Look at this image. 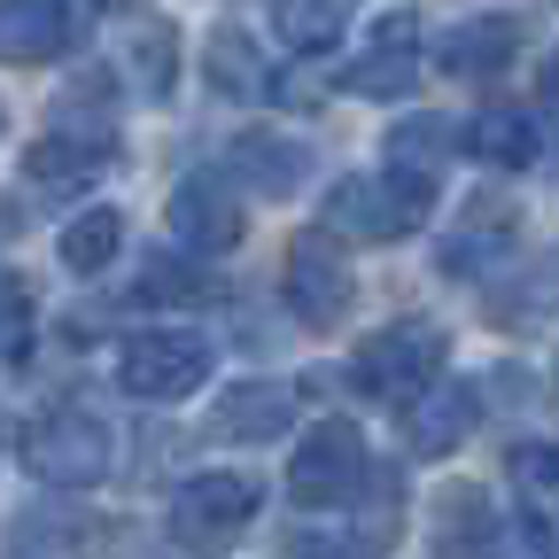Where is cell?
<instances>
[{"mask_svg": "<svg viewBox=\"0 0 559 559\" xmlns=\"http://www.w3.org/2000/svg\"><path fill=\"white\" fill-rule=\"evenodd\" d=\"M436 202V179H412V171H373V179H334L326 194V226L349 234V241H396L412 234L419 218H428Z\"/></svg>", "mask_w": 559, "mask_h": 559, "instance_id": "6da1fadb", "label": "cell"}, {"mask_svg": "<svg viewBox=\"0 0 559 559\" xmlns=\"http://www.w3.org/2000/svg\"><path fill=\"white\" fill-rule=\"evenodd\" d=\"M117 381H124V396L171 404V396H187V389L210 381V342L194 326H140L117 349Z\"/></svg>", "mask_w": 559, "mask_h": 559, "instance_id": "7a4b0ae2", "label": "cell"}, {"mask_svg": "<svg viewBox=\"0 0 559 559\" xmlns=\"http://www.w3.org/2000/svg\"><path fill=\"white\" fill-rule=\"evenodd\" d=\"M257 521V481L249 474H194L171 489V536L187 551H226Z\"/></svg>", "mask_w": 559, "mask_h": 559, "instance_id": "3957f363", "label": "cell"}, {"mask_svg": "<svg viewBox=\"0 0 559 559\" xmlns=\"http://www.w3.org/2000/svg\"><path fill=\"white\" fill-rule=\"evenodd\" d=\"M24 466L55 489H94L109 474V428L94 412H47L24 436Z\"/></svg>", "mask_w": 559, "mask_h": 559, "instance_id": "277c9868", "label": "cell"}, {"mask_svg": "<svg viewBox=\"0 0 559 559\" xmlns=\"http://www.w3.org/2000/svg\"><path fill=\"white\" fill-rule=\"evenodd\" d=\"M443 366V334L436 326H381V334H366L358 342V389H373V396H419L428 389V373Z\"/></svg>", "mask_w": 559, "mask_h": 559, "instance_id": "5b68a950", "label": "cell"}, {"mask_svg": "<svg viewBox=\"0 0 559 559\" xmlns=\"http://www.w3.org/2000/svg\"><path fill=\"white\" fill-rule=\"evenodd\" d=\"M366 481V443L342 428V419H326V428H311L304 436V451H296V474H288V489H296V506L304 513H334V506H349V489Z\"/></svg>", "mask_w": 559, "mask_h": 559, "instance_id": "8992f818", "label": "cell"}, {"mask_svg": "<svg viewBox=\"0 0 559 559\" xmlns=\"http://www.w3.org/2000/svg\"><path fill=\"white\" fill-rule=\"evenodd\" d=\"M412 79H419V16L389 9V16H373L366 55L342 70V86L366 94V102H396V94H412Z\"/></svg>", "mask_w": 559, "mask_h": 559, "instance_id": "52a82bcc", "label": "cell"}, {"mask_svg": "<svg viewBox=\"0 0 559 559\" xmlns=\"http://www.w3.org/2000/svg\"><path fill=\"white\" fill-rule=\"evenodd\" d=\"M288 304L304 326H342L349 304H358V280H349V264L326 241H296L288 249Z\"/></svg>", "mask_w": 559, "mask_h": 559, "instance_id": "ba28073f", "label": "cell"}, {"mask_svg": "<svg viewBox=\"0 0 559 559\" xmlns=\"http://www.w3.org/2000/svg\"><path fill=\"white\" fill-rule=\"evenodd\" d=\"M86 32L70 0H0V62H55Z\"/></svg>", "mask_w": 559, "mask_h": 559, "instance_id": "9c48e42d", "label": "cell"}, {"mask_svg": "<svg viewBox=\"0 0 559 559\" xmlns=\"http://www.w3.org/2000/svg\"><path fill=\"white\" fill-rule=\"evenodd\" d=\"M171 234L187 249H234L241 241V194L218 171H194L171 187Z\"/></svg>", "mask_w": 559, "mask_h": 559, "instance_id": "30bf717a", "label": "cell"}, {"mask_svg": "<svg viewBox=\"0 0 559 559\" xmlns=\"http://www.w3.org/2000/svg\"><path fill=\"white\" fill-rule=\"evenodd\" d=\"M474 419H481V396L466 381H436V389H419V404L404 412V436H412L419 459H451L474 436Z\"/></svg>", "mask_w": 559, "mask_h": 559, "instance_id": "8fae6325", "label": "cell"}, {"mask_svg": "<svg viewBox=\"0 0 559 559\" xmlns=\"http://www.w3.org/2000/svg\"><path fill=\"white\" fill-rule=\"evenodd\" d=\"M288 419H296V396L280 389V381H241V389L218 404V436H234V443H272V436H288Z\"/></svg>", "mask_w": 559, "mask_h": 559, "instance_id": "7c38bea8", "label": "cell"}, {"mask_svg": "<svg viewBox=\"0 0 559 559\" xmlns=\"http://www.w3.org/2000/svg\"><path fill=\"white\" fill-rule=\"evenodd\" d=\"M513 16H474V24H459L443 47H436V62L451 70V79H489V70H506L513 62Z\"/></svg>", "mask_w": 559, "mask_h": 559, "instance_id": "4fadbf2b", "label": "cell"}, {"mask_svg": "<svg viewBox=\"0 0 559 559\" xmlns=\"http://www.w3.org/2000/svg\"><path fill=\"white\" fill-rule=\"evenodd\" d=\"M102 164H109V140H86V132H47L39 148L24 156V179H32V187H86Z\"/></svg>", "mask_w": 559, "mask_h": 559, "instance_id": "5bb4252c", "label": "cell"}, {"mask_svg": "<svg viewBox=\"0 0 559 559\" xmlns=\"http://www.w3.org/2000/svg\"><path fill=\"white\" fill-rule=\"evenodd\" d=\"M498 551V521H489L481 489H451L436 513V559H489Z\"/></svg>", "mask_w": 559, "mask_h": 559, "instance_id": "9a60e30c", "label": "cell"}, {"mask_svg": "<svg viewBox=\"0 0 559 559\" xmlns=\"http://www.w3.org/2000/svg\"><path fill=\"white\" fill-rule=\"evenodd\" d=\"M474 156L521 171V164L544 156V124H536L528 109H489V117H474Z\"/></svg>", "mask_w": 559, "mask_h": 559, "instance_id": "2e32d148", "label": "cell"}, {"mask_svg": "<svg viewBox=\"0 0 559 559\" xmlns=\"http://www.w3.org/2000/svg\"><path fill=\"white\" fill-rule=\"evenodd\" d=\"M280 39L288 47H304V55H319V47H334L342 32H349V16H358V0H280Z\"/></svg>", "mask_w": 559, "mask_h": 559, "instance_id": "e0dca14e", "label": "cell"}, {"mask_svg": "<svg viewBox=\"0 0 559 559\" xmlns=\"http://www.w3.org/2000/svg\"><path fill=\"white\" fill-rule=\"evenodd\" d=\"M389 164L412 171V179H443V164H451V124H443V117H404V124L389 132Z\"/></svg>", "mask_w": 559, "mask_h": 559, "instance_id": "ac0fdd59", "label": "cell"}, {"mask_svg": "<svg viewBox=\"0 0 559 559\" xmlns=\"http://www.w3.org/2000/svg\"><path fill=\"white\" fill-rule=\"evenodd\" d=\"M234 164H241V179L264 187V194H288V187L304 179V148H296V140H272V132H249L241 148H234Z\"/></svg>", "mask_w": 559, "mask_h": 559, "instance_id": "d6986e66", "label": "cell"}, {"mask_svg": "<svg viewBox=\"0 0 559 559\" xmlns=\"http://www.w3.org/2000/svg\"><path fill=\"white\" fill-rule=\"evenodd\" d=\"M210 86H218V94H241V102L264 94V55H257L249 32H218V39H210Z\"/></svg>", "mask_w": 559, "mask_h": 559, "instance_id": "ffe728a7", "label": "cell"}, {"mask_svg": "<svg viewBox=\"0 0 559 559\" xmlns=\"http://www.w3.org/2000/svg\"><path fill=\"white\" fill-rule=\"evenodd\" d=\"M117 241H124V218H117V210H86V218L62 226V264H70V272H102V264L117 257Z\"/></svg>", "mask_w": 559, "mask_h": 559, "instance_id": "44dd1931", "label": "cell"}, {"mask_svg": "<svg viewBox=\"0 0 559 559\" xmlns=\"http://www.w3.org/2000/svg\"><path fill=\"white\" fill-rule=\"evenodd\" d=\"M140 296L148 304H202V296H218V280H202V272H187V264H156L148 280H140Z\"/></svg>", "mask_w": 559, "mask_h": 559, "instance_id": "7402d4cb", "label": "cell"}, {"mask_svg": "<svg viewBox=\"0 0 559 559\" xmlns=\"http://www.w3.org/2000/svg\"><path fill=\"white\" fill-rule=\"evenodd\" d=\"M498 559H559V528L544 513H521L498 528Z\"/></svg>", "mask_w": 559, "mask_h": 559, "instance_id": "603a6c76", "label": "cell"}, {"mask_svg": "<svg viewBox=\"0 0 559 559\" xmlns=\"http://www.w3.org/2000/svg\"><path fill=\"white\" fill-rule=\"evenodd\" d=\"M24 342H32V296H24V280L0 272V366L24 358Z\"/></svg>", "mask_w": 559, "mask_h": 559, "instance_id": "cb8c5ba5", "label": "cell"}, {"mask_svg": "<svg viewBox=\"0 0 559 559\" xmlns=\"http://www.w3.org/2000/svg\"><path fill=\"white\" fill-rule=\"evenodd\" d=\"M513 474H521V489H559V443H528V451H513Z\"/></svg>", "mask_w": 559, "mask_h": 559, "instance_id": "d4e9b609", "label": "cell"}, {"mask_svg": "<svg viewBox=\"0 0 559 559\" xmlns=\"http://www.w3.org/2000/svg\"><path fill=\"white\" fill-rule=\"evenodd\" d=\"M109 9H132V0H109Z\"/></svg>", "mask_w": 559, "mask_h": 559, "instance_id": "484cf974", "label": "cell"}]
</instances>
